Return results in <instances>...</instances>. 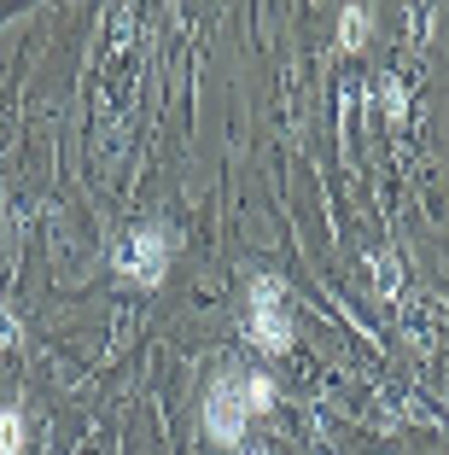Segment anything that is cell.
<instances>
[{
	"instance_id": "6da1fadb",
	"label": "cell",
	"mask_w": 449,
	"mask_h": 455,
	"mask_svg": "<svg viewBox=\"0 0 449 455\" xmlns=\"http://www.w3.org/2000/svg\"><path fill=\"white\" fill-rule=\"evenodd\" d=\"M245 420H252V391H245V374H222L204 397V427L211 438L222 443H239L245 438Z\"/></svg>"
},
{
	"instance_id": "7a4b0ae2",
	"label": "cell",
	"mask_w": 449,
	"mask_h": 455,
	"mask_svg": "<svg viewBox=\"0 0 449 455\" xmlns=\"http://www.w3.org/2000/svg\"><path fill=\"white\" fill-rule=\"evenodd\" d=\"M252 333L263 350H286L292 345V309H286V286L275 275L252 281Z\"/></svg>"
},
{
	"instance_id": "3957f363",
	"label": "cell",
	"mask_w": 449,
	"mask_h": 455,
	"mask_svg": "<svg viewBox=\"0 0 449 455\" xmlns=\"http://www.w3.org/2000/svg\"><path fill=\"white\" fill-rule=\"evenodd\" d=\"M117 268H123V275H134L140 286H158L164 275H170V240H164V228H140L134 240H123Z\"/></svg>"
},
{
	"instance_id": "277c9868",
	"label": "cell",
	"mask_w": 449,
	"mask_h": 455,
	"mask_svg": "<svg viewBox=\"0 0 449 455\" xmlns=\"http://www.w3.org/2000/svg\"><path fill=\"white\" fill-rule=\"evenodd\" d=\"M0 455H24V415L0 409Z\"/></svg>"
},
{
	"instance_id": "5b68a950",
	"label": "cell",
	"mask_w": 449,
	"mask_h": 455,
	"mask_svg": "<svg viewBox=\"0 0 449 455\" xmlns=\"http://www.w3.org/2000/svg\"><path fill=\"white\" fill-rule=\"evenodd\" d=\"M245 391H252V415H269V409H275V386H269V374H245Z\"/></svg>"
},
{
	"instance_id": "8992f818",
	"label": "cell",
	"mask_w": 449,
	"mask_h": 455,
	"mask_svg": "<svg viewBox=\"0 0 449 455\" xmlns=\"http://www.w3.org/2000/svg\"><path fill=\"white\" fill-rule=\"evenodd\" d=\"M362 36H368V12H362V6H344V24H339V41H344V47H357Z\"/></svg>"
},
{
	"instance_id": "52a82bcc",
	"label": "cell",
	"mask_w": 449,
	"mask_h": 455,
	"mask_svg": "<svg viewBox=\"0 0 449 455\" xmlns=\"http://www.w3.org/2000/svg\"><path fill=\"white\" fill-rule=\"evenodd\" d=\"M391 286H397V263H391V257H380V292H391Z\"/></svg>"
},
{
	"instance_id": "ba28073f",
	"label": "cell",
	"mask_w": 449,
	"mask_h": 455,
	"mask_svg": "<svg viewBox=\"0 0 449 455\" xmlns=\"http://www.w3.org/2000/svg\"><path fill=\"white\" fill-rule=\"evenodd\" d=\"M12 339H18V322L6 315V309H0V345H12Z\"/></svg>"
},
{
	"instance_id": "9c48e42d",
	"label": "cell",
	"mask_w": 449,
	"mask_h": 455,
	"mask_svg": "<svg viewBox=\"0 0 449 455\" xmlns=\"http://www.w3.org/2000/svg\"><path fill=\"white\" fill-rule=\"evenodd\" d=\"M252 455H257V450H252Z\"/></svg>"
}]
</instances>
